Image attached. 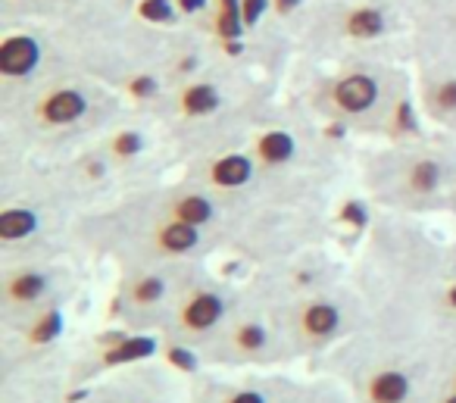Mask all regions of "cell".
Masks as SVG:
<instances>
[{
    "instance_id": "cell-1",
    "label": "cell",
    "mask_w": 456,
    "mask_h": 403,
    "mask_svg": "<svg viewBox=\"0 0 456 403\" xmlns=\"http://www.w3.org/2000/svg\"><path fill=\"white\" fill-rule=\"evenodd\" d=\"M366 182L375 201L387 210L422 213L447 207L456 188V157L444 147H397L372 157Z\"/></svg>"
},
{
    "instance_id": "cell-2",
    "label": "cell",
    "mask_w": 456,
    "mask_h": 403,
    "mask_svg": "<svg viewBox=\"0 0 456 403\" xmlns=\"http://www.w3.org/2000/svg\"><path fill=\"white\" fill-rule=\"evenodd\" d=\"M269 313L285 353H319L350 338V332L362 319V300H350V294L319 288L313 294L291 297Z\"/></svg>"
},
{
    "instance_id": "cell-3",
    "label": "cell",
    "mask_w": 456,
    "mask_h": 403,
    "mask_svg": "<svg viewBox=\"0 0 456 403\" xmlns=\"http://www.w3.org/2000/svg\"><path fill=\"white\" fill-rule=\"evenodd\" d=\"M400 97L379 70H347L322 85L319 107L325 116L356 128H385L387 113Z\"/></svg>"
},
{
    "instance_id": "cell-4",
    "label": "cell",
    "mask_w": 456,
    "mask_h": 403,
    "mask_svg": "<svg viewBox=\"0 0 456 403\" xmlns=\"http://www.w3.org/2000/svg\"><path fill=\"white\" fill-rule=\"evenodd\" d=\"M235 309L238 303L225 288L213 282H188L166 313V334L175 344L200 350L235 316Z\"/></svg>"
},
{
    "instance_id": "cell-5",
    "label": "cell",
    "mask_w": 456,
    "mask_h": 403,
    "mask_svg": "<svg viewBox=\"0 0 456 403\" xmlns=\"http://www.w3.org/2000/svg\"><path fill=\"white\" fill-rule=\"evenodd\" d=\"M209 363L241 366V363H273L285 353L281 338L275 332L273 313L263 309H235V316L200 347Z\"/></svg>"
},
{
    "instance_id": "cell-6",
    "label": "cell",
    "mask_w": 456,
    "mask_h": 403,
    "mask_svg": "<svg viewBox=\"0 0 456 403\" xmlns=\"http://www.w3.org/2000/svg\"><path fill=\"white\" fill-rule=\"evenodd\" d=\"M422 384L412 359L400 357L394 344L362 357L354 372L356 403H428L431 397H422Z\"/></svg>"
},
{
    "instance_id": "cell-7",
    "label": "cell",
    "mask_w": 456,
    "mask_h": 403,
    "mask_svg": "<svg viewBox=\"0 0 456 403\" xmlns=\"http://www.w3.org/2000/svg\"><path fill=\"white\" fill-rule=\"evenodd\" d=\"M57 291V272L41 263H16L4 269L0 278V307L7 322H26L38 309L51 307V297ZM57 303V300H53Z\"/></svg>"
},
{
    "instance_id": "cell-8",
    "label": "cell",
    "mask_w": 456,
    "mask_h": 403,
    "mask_svg": "<svg viewBox=\"0 0 456 403\" xmlns=\"http://www.w3.org/2000/svg\"><path fill=\"white\" fill-rule=\"evenodd\" d=\"M178 294H182V288L175 278V263H144L122 282V300L134 313H141V309L169 313Z\"/></svg>"
},
{
    "instance_id": "cell-9",
    "label": "cell",
    "mask_w": 456,
    "mask_h": 403,
    "mask_svg": "<svg viewBox=\"0 0 456 403\" xmlns=\"http://www.w3.org/2000/svg\"><path fill=\"white\" fill-rule=\"evenodd\" d=\"M91 97L82 85H51L32 103V122L41 132H66L91 116Z\"/></svg>"
},
{
    "instance_id": "cell-10",
    "label": "cell",
    "mask_w": 456,
    "mask_h": 403,
    "mask_svg": "<svg viewBox=\"0 0 456 403\" xmlns=\"http://www.w3.org/2000/svg\"><path fill=\"white\" fill-rule=\"evenodd\" d=\"M297 391L291 382H209L197 403H291Z\"/></svg>"
},
{
    "instance_id": "cell-11",
    "label": "cell",
    "mask_w": 456,
    "mask_h": 403,
    "mask_svg": "<svg viewBox=\"0 0 456 403\" xmlns=\"http://www.w3.org/2000/svg\"><path fill=\"white\" fill-rule=\"evenodd\" d=\"M256 160L254 153H219V157H209L207 166H203V188L216 191V194H235V191H244L250 182L256 178Z\"/></svg>"
},
{
    "instance_id": "cell-12",
    "label": "cell",
    "mask_w": 456,
    "mask_h": 403,
    "mask_svg": "<svg viewBox=\"0 0 456 403\" xmlns=\"http://www.w3.org/2000/svg\"><path fill=\"white\" fill-rule=\"evenodd\" d=\"M163 216L207 232L209 222H216V216H219V203H216L213 191L207 188H175L166 194Z\"/></svg>"
},
{
    "instance_id": "cell-13",
    "label": "cell",
    "mask_w": 456,
    "mask_h": 403,
    "mask_svg": "<svg viewBox=\"0 0 456 403\" xmlns=\"http://www.w3.org/2000/svg\"><path fill=\"white\" fill-rule=\"evenodd\" d=\"M422 107L431 122L456 135V66L422 78Z\"/></svg>"
},
{
    "instance_id": "cell-14",
    "label": "cell",
    "mask_w": 456,
    "mask_h": 403,
    "mask_svg": "<svg viewBox=\"0 0 456 403\" xmlns=\"http://www.w3.org/2000/svg\"><path fill=\"white\" fill-rule=\"evenodd\" d=\"M41 210L45 207H38V203H10V207H4V213H0V241L13 247L41 234V228H45Z\"/></svg>"
},
{
    "instance_id": "cell-15",
    "label": "cell",
    "mask_w": 456,
    "mask_h": 403,
    "mask_svg": "<svg viewBox=\"0 0 456 403\" xmlns=\"http://www.w3.org/2000/svg\"><path fill=\"white\" fill-rule=\"evenodd\" d=\"M41 63V47L28 35H10L0 45V76L4 78H28Z\"/></svg>"
},
{
    "instance_id": "cell-16",
    "label": "cell",
    "mask_w": 456,
    "mask_h": 403,
    "mask_svg": "<svg viewBox=\"0 0 456 403\" xmlns=\"http://www.w3.org/2000/svg\"><path fill=\"white\" fill-rule=\"evenodd\" d=\"M254 160L260 166H266V169H273V166H288L297 160L300 153V144L297 138H294L291 132H263L260 138H256L254 144Z\"/></svg>"
},
{
    "instance_id": "cell-17",
    "label": "cell",
    "mask_w": 456,
    "mask_h": 403,
    "mask_svg": "<svg viewBox=\"0 0 456 403\" xmlns=\"http://www.w3.org/2000/svg\"><path fill=\"white\" fill-rule=\"evenodd\" d=\"M178 110L191 119H207L222 110V91L213 82H191L178 95Z\"/></svg>"
},
{
    "instance_id": "cell-18",
    "label": "cell",
    "mask_w": 456,
    "mask_h": 403,
    "mask_svg": "<svg viewBox=\"0 0 456 403\" xmlns=\"http://www.w3.org/2000/svg\"><path fill=\"white\" fill-rule=\"evenodd\" d=\"M385 32V16L372 7H356L347 13V22H344V35L354 41H372Z\"/></svg>"
},
{
    "instance_id": "cell-19",
    "label": "cell",
    "mask_w": 456,
    "mask_h": 403,
    "mask_svg": "<svg viewBox=\"0 0 456 403\" xmlns=\"http://www.w3.org/2000/svg\"><path fill=\"white\" fill-rule=\"evenodd\" d=\"M291 403H347V397L335 388V384H313V388H300Z\"/></svg>"
},
{
    "instance_id": "cell-20",
    "label": "cell",
    "mask_w": 456,
    "mask_h": 403,
    "mask_svg": "<svg viewBox=\"0 0 456 403\" xmlns=\"http://www.w3.org/2000/svg\"><path fill=\"white\" fill-rule=\"evenodd\" d=\"M101 403H153V397L151 394H134V391H126V384H122L119 391L107 394Z\"/></svg>"
},
{
    "instance_id": "cell-21",
    "label": "cell",
    "mask_w": 456,
    "mask_h": 403,
    "mask_svg": "<svg viewBox=\"0 0 456 403\" xmlns=\"http://www.w3.org/2000/svg\"><path fill=\"white\" fill-rule=\"evenodd\" d=\"M144 13L151 16V20H169V4H166V0H147Z\"/></svg>"
},
{
    "instance_id": "cell-22",
    "label": "cell",
    "mask_w": 456,
    "mask_h": 403,
    "mask_svg": "<svg viewBox=\"0 0 456 403\" xmlns=\"http://www.w3.org/2000/svg\"><path fill=\"white\" fill-rule=\"evenodd\" d=\"M263 7H266V0H244V7H241L244 22H256V16L263 13Z\"/></svg>"
},
{
    "instance_id": "cell-23",
    "label": "cell",
    "mask_w": 456,
    "mask_h": 403,
    "mask_svg": "<svg viewBox=\"0 0 456 403\" xmlns=\"http://www.w3.org/2000/svg\"><path fill=\"white\" fill-rule=\"evenodd\" d=\"M428 403H456V394L453 391H435Z\"/></svg>"
},
{
    "instance_id": "cell-24",
    "label": "cell",
    "mask_w": 456,
    "mask_h": 403,
    "mask_svg": "<svg viewBox=\"0 0 456 403\" xmlns=\"http://www.w3.org/2000/svg\"><path fill=\"white\" fill-rule=\"evenodd\" d=\"M182 7L188 10V13H194L197 7H203V0H182Z\"/></svg>"
},
{
    "instance_id": "cell-25",
    "label": "cell",
    "mask_w": 456,
    "mask_h": 403,
    "mask_svg": "<svg viewBox=\"0 0 456 403\" xmlns=\"http://www.w3.org/2000/svg\"><path fill=\"white\" fill-rule=\"evenodd\" d=\"M447 257H450V266H453V269H456V244H453V247H450V251H447Z\"/></svg>"
},
{
    "instance_id": "cell-26",
    "label": "cell",
    "mask_w": 456,
    "mask_h": 403,
    "mask_svg": "<svg viewBox=\"0 0 456 403\" xmlns=\"http://www.w3.org/2000/svg\"><path fill=\"white\" fill-rule=\"evenodd\" d=\"M447 210H453V213H456V188H453V194H450V203H447Z\"/></svg>"
}]
</instances>
